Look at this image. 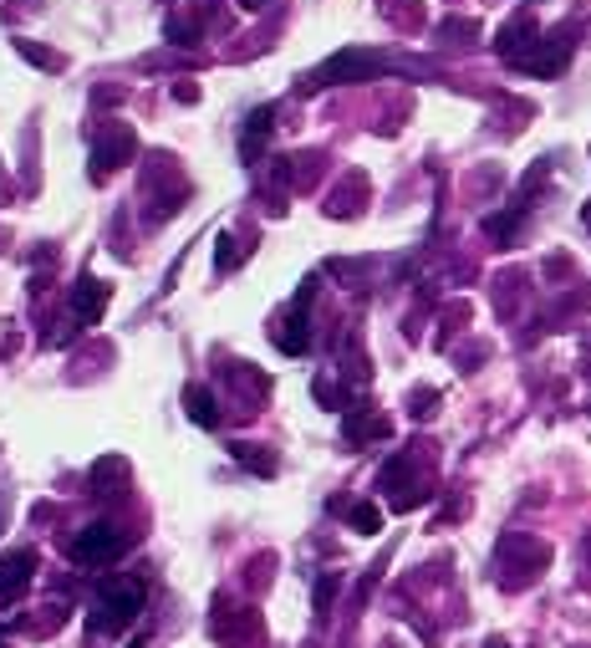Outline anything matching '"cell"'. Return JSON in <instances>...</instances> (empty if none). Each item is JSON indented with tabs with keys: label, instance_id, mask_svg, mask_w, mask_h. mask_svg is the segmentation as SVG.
<instances>
[{
	"label": "cell",
	"instance_id": "1",
	"mask_svg": "<svg viewBox=\"0 0 591 648\" xmlns=\"http://www.w3.org/2000/svg\"><path fill=\"white\" fill-rule=\"evenodd\" d=\"M551 567V546L546 542H536V536H526V532H510L500 542V582L505 587H526L536 572H546Z\"/></svg>",
	"mask_w": 591,
	"mask_h": 648
},
{
	"label": "cell",
	"instance_id": "2",
	"mask_svg": "<svg viewBox=\"0 0 591 648\" xmlns=\"http://www.w3.org/2000/svg\"><path fill=\"white\" fill-rule=\"evenodd\" d=\"M138 613H143V582H133V577H107L97 623H103V628H123V623H133Z\"/></svg>",
	"mask_w": 591,
	"mask_h": 648
},
{
	"label": "cell",
	"instance_id": "3",
	"mask_svg": "<svg viewBox=\"0 0 591 648\" xmlns=\"http://www.w3.org/2000/svg\"><path fill=\"white\" fill-rule=\"evenodd\" d=\"M123 546H128V536L117 532V526H87L82 536H72V546H66V552H72V562H77V567H103V562H113Z\"/></svg>",
	"mask_w": 591,
	"mask_h": 648
},
{
	"label": "cell",
	"instance_id": "4",
	"mask_svg": "<svg viewBox=\"0 0 591 648\" xmlns=\"http://www.w3.org/2000/svg\"><path fill=\"white\" fill-rule=\"evenodd\" d=\"M377 66H383V62H377L373 52H342V56H332L316 77H322V82H362V77H373Z\"/></svg>",
	"mask_w": 591,
	"mask_h": 648
},
{
	"label": "cell",
	"instance_id": "5",
	"mask_svg": "<svg viewBox=\"0 0 591 648\" xmlns=\"http://www.w3.org/2000/svg\"><path fill=\"white\" fill-rule=\"evenodd\" d=\"M31 567H36V557H31V552H5V557H0V602H11V597L26 592Z\"/></svg>",
	"mask_w": 591,
	"mask_h": 648
},
{
	"label": "cell",
	"instance_id": "6",
	"mask_svg": "<svg viewBox=\"0 0 591 648\" xmlns=\"http://www.w3.org/2000/svg\"><path fill=\"white\" fill-rule=\"evenodd\" d=\"M362 199H367V179H362V174H347V184L332 195V205H326V209H332V215H347V220H352V215L362 209Z\"/></svg>",
	"mask_w": 591,
	"mask_h": 648
},
{
	"label": "cell",
	"instance_id": "7",
	"mask_svg": "<svg viewBox=\"0 0 591 648\" xmlns=\"http://www.w3.org/2000/svg\"><path fill=\"white\" fill-rule=\"evenodd\" d=\"M526 36H536V21H530V15H515L510 26L500 31V52H505V56H520Z\"/></svg>",
	"mask_w": 591,
	"mask_h": 648
},
{
	"label": "cell",
	"instance_id": "8",
	"mask_svg": "<svg viewBox=\"0 0 591 648\" xmlns=\"http://www.w3.org/2000/svg\"><path fill=\"white\" fill-rule=\"evenodd\" d=\"M275 342H281V352H306V317H301V307H296V317H285V322H281Z\"/></svg>",
	"mask_w": 591,
	"mask_h": 648
},
{
	"label": "cell",
	"instance_id": "9",
	"mask_svg": "<svg viewBox=\"0 0 591 648\" xmlns=\"http://www.w3.org/2000/svg\"><path fill=\"white\" fill-rule=\"evenodd\" d=\"M383 434H387V419H377V414H352V419H347V440H352V444L383 440Z\"/></svg>",
	"mask_w": 591,
	"mask_h": 648
},
{
	"label": "cell",
	"instance_id": "10",
	"mask_svg": "<svg viewBox=\"0 0 591 648\" xmlns=\"http://www.w3.org/2000/svg\"><path fill=\"white\" fill-rule=\"evenodd\" d=\"M189 414H194V424H219V414H215V399H209L205 389H189Z\"/></svg>",
	"mask_w": 591,
	"mask_h": 648
},
{
	"label": "cell",
	"instance_id": "11",
	"mask_svg": "<svg viewBox=\"0 0 591 648\" xmlns=\"http://www.w3.org/2000/svg\"><path fill=\"white\" fill-rule=\"evenodd\" d=\"M103 286L97 281H82V291H77V311H87V317H97V311H103Z\"/></svg>",
	"mask_w": 591,
	"mask_h": 648
},
{
	"label": "cell",
	"instance_id": "12",
	"mask_svg": "<svg viewBox=\"0 0 591 648\" xmlns=\"http://www.w3.org/2000/svg\"><path fill=\"white\" fill-rule=\"evenodd\" d=\"M352 526H357V532H383V511L377 506H352Z\"/></svg>",
	"mask_w": 591,
	"mask_h": 648
},
{
	"label": "cell",
	"instance_id": "13",
	"mask_svg": "<svg viewBox=\"0 0 591 648\" xmlns=\"http://www.w3.org/2000/svg\"><path fill=\"white\" fill-rule=\"evenodd\" d=\"M434 403H438V393H434V389H418V393H408V409H413L418 419H428V414H434Z\"/></svg>",
	"mask_w": 591,
	"mask_h": 648
},
{
	"label": "cell",
	"instance_id": "14",
	"mask_svg": "<svg viewBox=\"0 0 591 648\" xmlns=\"http://www.w3.org/2000/svg\"><path fill=\"white\" fill-rule=\"evenodd\" d=\"M332 592H336V577H322V582H316V613H326Z\"/></svg>",
	"mask_w": 591,
	"mask_h": 648
},
{
	"label": "cell",
	"instance_id": "15",
	"mask_svg": "<svg viewBox=\"0 0 591 648\" xmlns=\"http://www.w3.org/2000/svg\"><path fill=\"white\" fill-rule=\"evenodd\" d=\"M581 225H586V230H591V199H586V209H581Z\"/></svg>",
	"mask_w": 591,
	"mask_h": 648
},
{
	"label": "cell",
	"instance_id": "16",
	"mask_svg": "<svg viewBox=\"0 0 591 648\" xmlns=\"http://www.w3.org/2000/svg\"><path fill=\"white\" fill-rule=\"evenodd\" d=\"M485 648H510V643H505V638H489V643Z\"/></svg>",
	"mask_w": 591,
	"mask_h": 648
},
{
	"label": "cell",
	"instance_id": "17",
	"mask_svg": "<svg viewBox=\"0 0 591 648\" xmlns=\"http://www.w3.org/2000/svg\"><path fill=\"white\" fill-rule=\"evenodd\" d=\"M586 363H591V332H586Z\"/></svg>",
	"mask_w": 591,
	"mask_h": 648
}]
</instances>
